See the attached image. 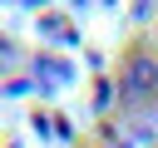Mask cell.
<instances>
[{"label": "cell", "instance_id": "obj_1", "mask_svg": "<svg viewBox=\"0 0 158 148\" xmlns=\"http://www.w3.org/2000/svg\"><path fill=\"white\" fill-rule=\"evenodd\" d=\"M148 99H158V59L138 49L123 64V104H148Z\"/></svg>", "mask_w": 158, "mask_h": 148}]
</instances>
